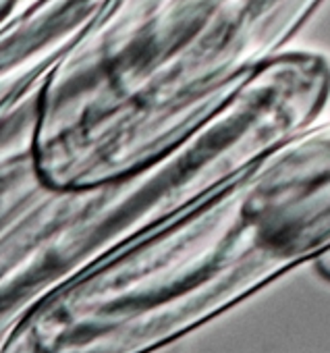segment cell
Returning a JSON list of instances; mask_svg holds the SVG:
<instances>
[{
	"mask_svg": "<svg viewBox=\"0 0 330 353\" xmlns=\"http://www.w3.org/2000/svg\"><path fill=\"white\" fill-rule=\"evenodd\" d=\"M313 266H316V270H318V274H320L322 279L330 281V250H328L324 256H320V258L313 262Z\"/></svg>",
	"mask_w": 330,
	"mask_h": 353,
	"instance_id": "5",
	"label": "cell"
},
{
	"mask_svg": "<svg viewBox=\"0 0 330 353\" xmlns=\"http://www.w3.org/2000/svg\"><path fill=\"white\" fill-rule=\"evenodd\" d=\"M328 250L330 119L42 299L0 353H156Z\"/></svg>",
	"mask_w": 330,
	"mask_h": 353,
	"instance_id": "1",
	"label": "cell"
},
{
	"mask_svg": "<svg viewBox=\"0 0 330 353\" xmlns=\"http://www.w3.org/2000/svg\"><path fill=\"white\" fill-rule=\"evenodd\" d=\"M36 0H0V30H5L21 13H25Z\"/></svg>",
	"mask_w": 330,
	"mask_h": 353,
	"instance_id": "4",
	"label": "cell"
},
{
	"mask_svg": "<svg viewBox=\"0 0 330 353\" xmlns=\"http://www.w3.org/2000/svg\"><path fill=\"white\" fill-rule=\"evenodd\" d=\"M324 0H102L100 48L154 108L196 117L287 50Z\"/></svg>",
	"mask_w": 330,
	"mask_h": 353,
	"instance_id": "3",
	"label": "cell"
},
{
	"mask_svg": "<svg viewBox=\"0 0 330 353\" xmlns=\"http://www.w3.org/2000/svg\"><path fill=\"white\" fill-rule=\"evenodd\" d=\"M330 100V57L287 48L206 119L118 179L36 192L0 227V345L42 299L196 204Z\"/></svg>",
	"mask_w": 330,
	"mask_h": 353,
	"instance_id": "2",
	"label": "cell"
}]
</instances>
